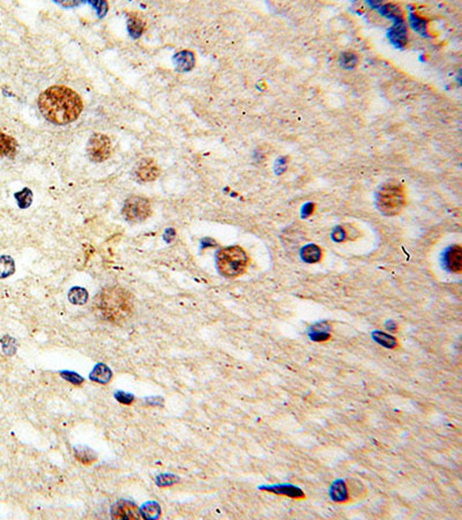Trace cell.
<instances>
[{"label": "cell", "instance_id": "obj_15", "mask_svg": "<svg viewBox=\"0 0 462 520\" xmlns=\"http://www.w3.org/2000/svg\"><path fill=\"white\" fill-rule=\"evenodd\" d=\"M302 258L304 262L309 264L318 263L323 258V250L318 245L309 244L302 250Z\"/></svg>", "mask_w": 462, "mask_h": 520}, {"label": "cell", "instance_id": "obj_18", "mask_svg": "<svg viewBox=\"0 0 462 520\" xmlns=\"http://www.w3.org/2000/svg\"><path fill=\"white\" fill-rule=\"evenodd\" d=\"M74 453H76V458L78 461H80L83 465H91L98 460L96 453L88 447H78L76 448Z\"/></svg>", "mask_w": 462, "mask_h": 520}, {"label": "cell", "instance_id": "obj_30", "mask_svg": "<svg viewBox=\"0 0 462 520\" xmlns=\"http://www.w3.org/2000/svg\"><path fill=\"white\" fill-rule=\"evenodd\" d=\"M313 211H314V205L313 204L305 205V207H304L305 217H309V215H311L312 213H313Z\"/></svg>", "mask_w": 462, "mask_h": 520}, {"label": "cell", "instance_id": "obj_7", "mask_svg": "<svg viewBox=\"0 0 462 520\" xmlns=\"http://www.w3.org/2000/svg\"><path fill=\"white\" fill-rule=\"evenodd\" d=\"M134 175L136 179H139L140 182H154L161 175V169L153 158L146 157L140 160L138 164L135 166Z\"/></svg>", "mask_w": 462, "mask_h": 520}, {"label": "cell", "instance_id": "obj_10", "mask_svg": "<svg viewBox=\"0 0 462 520\" xmlns=\"http://www.w3.org/2000/svg\"><path fill=\"white\" fill-rule=\"evenodd\" d=\"M446 266L453 273L462 271V249L460 245H454L446 253Z\"/></svg>", "mask_w": 462, "mask_h": 520}, {"label": "cell", "instance_id": "obj_21", "mask_svg": "<svg viewBox=\"0 0 462 520\" xmlns=\"http://www.w3.org/2000/svg\"><path fill=\"white\" fill-rule=\"evenodd\" d=\"M373 338H375V340L377 342H379L381 346H384L386 348H392V349H393V348H397L399 346V342L397 339L390 336V334H386L382 332H376V333H373Z\"/></svg>", "mask_w": 462, "mask_h": 520}, {"label": "cell", "instance_id": "obj_27", "mask_svg": "<svg viewBox=\"0 0 462 520\" xmlns=\"http://www.w3.org/2000/svg\"><path fill=\"white\" fill-rule=\"evenodd\" d=\"M332 237H333L334 241L337 242V243H342V242H345L347 240L346 226H338V227H336L335 229H334V231L332 233Z\"/></svg>", "mask_w": 462, "mask_h": 520}, {"label": "cell", "instance_id": "obj_14", "mask_svg": "<svg viewBox=\"0 0 462 520\" xmlns=\"http://www.w3.org/2000/svg\"><path fill=\"white\" fill-rule=\"evenodd\" d=\"M347 483V488H348V493H349V500L350 501H358L362 500L363 497L367 495V488H365L362 481H358V480H350L349 482Z\"/></svg>", "mask_w": 462, "mask_h": 520}, {"label": "cell", "instance_id": "obj_17", "mask_svg": "<svg viewBox=\"0 0 462 520\" xmlns=\"http://www.w3.org/2000/svg\"><path fill=\"white\" fill-rule=\"evenodd\" d=\"M111 377H112L111 371H110V369L108 367H105L104 364H99L90 374V378L92 381L101 383V384H107V383H109L110 380H111Z\"/></svg>", "mask_w": 462, "mask_h": 520}, {"label": "cell", "instance_id": "obj_12", "mask_svg": "<svg viewBox=\"0 0 462 520\" xmlns=\"http://www.w3.org/2000/svg\"><path fill=\"white\" fill-rule=\"evenodd\" d=\"M17 151V143L14 138L0 132V158L14 157Z\"/></svg>", "mask_w": 462, "mask_h": 520}, {"label": "cell", "instance_id": "obj_25", "mask_svg": "<svg viewBox=\"0 0 462 520\" xmlns=\"http://www.w3.org/2000/svg\"><path fill=\"white\" fill-rule=\"evenodd\" d=\"M129 28H130V33H131L132 36L138 37V36H140V35L142 34L143 28H144V25H143V22L140 20V19H138V17H136V16L130 17Z\"/></svg>", "mask_w": 462, "mask_h": 520}, {"label": "cell", "instance_id": "obj_16", "mask_svg": "<svg viewBox=\"0 0 462 520\" xmlns=\"http://www.w3.org/2000/svg\"><path fill=\"white\" fill-rule=\"evenodd\" d=\"M196 63L194 55L190 51H182L176 55V65L179 70H190Z\"/></svg>", "mask_w": 462, "mask_h": 520}, {"label": "cell", "instance_id": "obj_13", "mask_svg": "<svg viewBox=\"0 0 462 520\" xmlns=\"http://www.w3.org/2000/svg\"><path fill=\"white\" fill-rule=\"evenodd\" d=\"M331 499L336 503H347L349 502V493L347 483L345 481H335L331 487Z\"/></svg>", "mask_w": 462, "mask_h": 520}, {"label": "cell", "instance_id": "obj_19", "mask_svg": "<svg viewBox=\"0 0 462 520\" xmlns=\"http://www.w3.org/2000/svg\"><path fill=\"white\" fill-rule=\"evenodd\" d=\"M14 271L15 264L11 257H7V255L0 257V279H5V277L12 275Z\"/></svg>", "mask_w": 462, "mask_h": 520}, {"label": "cell", "instance_id": "obj_5", "mask_svg": "<svg viewBox=\"0 0 462 520\" xmlns=\"http://www.w3.org/2000/svg\"><path fill=\"white\" fill-rule=\"evenodd\" d=\"M153 213L152 204L147 198L132 196L125 201L123 215L129 222L140 223L146 221Z\"/></svg>", "mask_w": 462, "mask_h": 520}, {"label": "cell", "instance_id": "obj_3", "mask_svg": "<svg viewBox=\"0 0 462 520\" xmlns=\"http://www.w3.org/2000/svg\"><path fill=\"white\" fill-rule=\"evenodd\" d=\"M216 265L221 275L235 279L243 275L250 265V258L240 246L232 245L221 249L216 254Z\"/></svg>", "mask_w": 462, "mask_h": 520}, {"label": "cell", "instance_id": "obj_24", "mask_svg": "<svg viewBox=\"0 0 462 520\" xmlns=\"http://www.w3.org/2000/svg\"><path fill=\"white\" fill-rule=\"evenodd\" d=\"M358 63V57L353 51L343 52L341 55V64L346 68H353Z\"/></svg>", "mask_w": 462, "mask_h": 520}, {"label": "cell", "instance_id": "obj_20", "mask_svg": "<svg viewBox=\"0 0 462 520\" xmlns=\"http://www.w3.org/2000/svg\"><path fill=\"white\" fill-rule=\"evenodd\" d=\"M68 298L71 303L77 304V305H82V304L87 303L88 301V293L86 289L76 287L69 292Z\"/></svg>", "mask_w": 462, "mask_h": 520}, {"label": "cell", "instance_id": "obj_4", "mask_svg": "<svg viewBox=\"0 0 462 520\" xmlns=\"http://www.w3.org/2000/svg\"><path fill=\"white\" fill-rule=\"evenodd\" d=\"M406 206V190L399 182L391 180L382 184L377 193V207L386 217H394Z\"/></svg>", "mask_w": 462, "mask_h": 520}, {"label": "cell", "instance_id": "obj_9", "mask_svg": "<svg viewBox=\"0 0 462 520\" xmlns=\"http://www.w3.org/2000/svg\"><path fill=\"white\" fill-rule=\"evenodd\" d=\"M261 489H263V490H267L268 492L277 493V495H281V496L291 497V499H296V500L305 499L304 492H303L301 489H298L294 486H290V484H280V486L263 487Z\"/></svg>", "mask_w": 462, "mask_h": 520}, {"label": "cell", "instance_id": "obj_26", "mask_svg": "<svg viewBox=\"0 0 462 520\" xmlns=\"http://www.w3.org/2000/svg\"><path fill=\"white\" fill-rule=\"evenodd\" d=\"M143 515L148 519H155L160 515V508L156 504L149 503L143 508Z\"/></svg>", "mask_w": 462, "mask_h": 520}, {"label": "cell", "instance_id": "obj_6", "mask_svg": "<svg viewBox=\"0 0 462 520\" xmlns=\"http://www.w3.org/2000/svg\"><path fill=\"white\" fill-rule=\"evenodd\" d=\"M88 156L94 162H104L111 156L112 144L108 135L95 133L90 136L87 146Z\"/></svg>", "mask_w": 462, "mask_h": 520}, {"label": "cell", "instance_id": "obj_29", "mask_svg": "<svg viewBox=\"0 0 462 520\" xmlns=\"http://www.w3.org/2000/svg\"><path fill=\"white\" fill-rule=\"evenodd\" d=\"M116 398L120 401V403H124V404H131L132 401H133V396L132 395H127L125 393H123V392H120V393L116 394Z\"/></svg>", "mask_w": 462, "mask_h": 520}, {"label": "cell", "instance_id": "obj_23", "mask_svg": "<svg viewBox=\"0 0 462 520\" xmlns=\"http://www.w3.org/2000/svg\"><path fill=\"white\" fill-rule=\"evenodd\" d=\"M381 12L384 13L386 16L393 17L395 21L404 20L403 12L401 11V8L397 5H394V4H387V5H385L381 8Z\"/></svg>", "mask_w": 462, "mask_h": 520}, {"label": "cell", "instance_id": "obj_28", "mask_svg": "<svg viewBox=\"0 0 462 520\" xmlns=\"http://www.w3.org/2000/svg\"><path fill=\"white\" fill-rule=\"evenodd\" d=\"M411 25L414 28L420 30V32H422V30H424L426 28V23H425L424 19H422V17L417 16L415 14L411 16Z\"/></svg>", "mask_w": 462, "mask_h": 520}, {"label": "cell", "instance_id": "obj_8", "mask_svg": "<svg viewBox=\"0 0 462 520\" xmlns=\"http://www.w3.org/2000/svg\"><path fill=\"white\" fill-rule=\"evenodd\" d=\"M113 519H140V511L138 506L127 501H120L113 505L111 510Z\"/></svg>", "mask_w": 462, "mask_h": 520}, {"label": "cell", "instance_id": "obj_11", "mask_svg": "<svg viewBox=\"0 0 462 520\" xmlns=\"http://www.w3.org/2000/svg\"><path fill=\"white\" fill-rule=\"evenodd\" d=\"M390 38L395 45L398 46L406 45L408 38V30L406 25H404V20L395 21L394 27L392 28L390 32Z\"/></svg>", "mask_w": 462, "mask_h": 520}, {"label": "cell", "instance_id": "obj_22", "mask_svg": "<svg viewBox=\"0 0 462 520\" xmlns=\"http://www.w3.org/2000/svg\"><path fill=\"white\" fill-rule=\"evenodd\" d=\"M17 204L21 207V208H27L30 205H32L33 201V192L29 190V188H23V190L17 192L14 195Z\"/></svg>", "mask_w": 462, "mask_h": 520}, {"label": "cell", "instance_id": "obj_2", "mask_svg": "<svg viewBox=\"0 0 462 520\" xmlns=\"http://www.w3.org/2000/svg\"><path fill=\"white\" fill-rule=\"evenodd\" d=\"M92 310L98 318L104 321L116 325L124 324L135 311L133 295L118 286L103 288L94 298Z\"/></svg>", "mask_w": 462, "mask_h": 520}, {"label": "cell", "instance_id": "obj_1", "mask_svg": "<svg viewBox=\"0 0 462 520\" xmlns=\"http://www.w3.org/2000/svg\"><path fill=\"white\" fill-rule=\"evenodd\" d=\"M39 111L56 125H67L78 120L83 109L82 99L66 86H52L38 98Z\"/></svg>", "mask_w": 462, "mask_h": 520}]
</instances>
